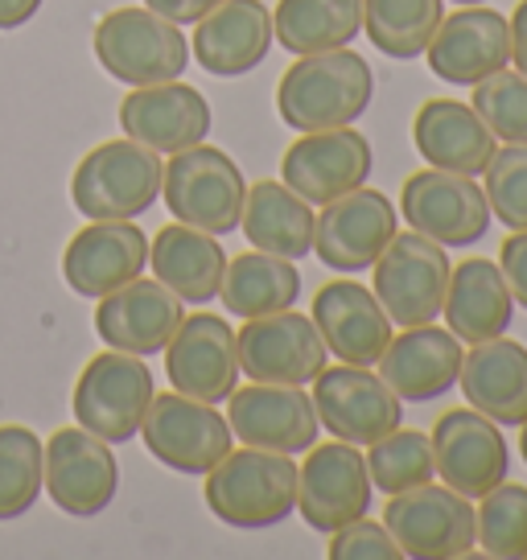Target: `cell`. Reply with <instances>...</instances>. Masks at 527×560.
Segmentation results:
<instances>
[{
  "label": "cell",
  "mask_w": 527,
  "mask_h": 560,
  "mask_svg": "<svg viewBox=\"0 0 527 560\" xmlns=\"http://www.w3.org/2000/svg\"><path fill=\"white\" fill-rule=\"evenodd\" d=\"M305 466H297V511L301 520L330 536L351 520H363L371 511V482L367 457L351 441H326L305 450Z\"/></svg>",
  "instance_id": "obj_10"
},
{
  "label": "cell",
  "mask_w": 527,
  "mask_h": 560,
  "mask_svg": "<svg viewBox=\"0 0 527 560\" xmlns=\"http://www.w3.org/2000/svg\"><path fill=\"white\" fill-rule=\"evenodd\" d=\"M511 62H515V70L527 79V0H519L515 4V13H511Z\"/></svg>",
  "instance_id": "obj_43"
},
{
  "label": "cell",
  "mask_w": 527,
  "mask_h": 560,
  "mask_svg": "<svg viewBox=\"0 0 527 560\" xmlns=\"http://www.w3.org/2000/svg\"><path fill=\"white\" fill-rule=\"evenodd\" d=\"M223 0H144V9H153L161 13L165 21H174V25H198V21L214 13Z\"/></svg>",
  "instance_id": "obj_42"
},
{
  "label": "cell",
  "mask_w": 527,
  "mask_h": 560,
  "mask_svg": "<svg viewBox=\"0 0 527 560\" xmlns=\"http://www.w3.org/2000/svg\"><path fill=\"white\" fill-rule=\"evenodd\" d=\"M54 508L74 515V520H91L99 511L112 508L116 490H120V466L116 454L104 438L79 429H58L46 445V482Z\"/></svg>",
  "instance_id": "obj_16"
},
{
  "label": "cell",
  "mask_w": 527,
  "mask_h": 560,
  "mask_svg": "<svg viewBox=\"0 0 527 560\" xmlns=\"http://www.w3.org/2000/svg\"><path fill=\"white\" fill-rule=\"evenodd\" d=\"M46 482V445L25 424H0V524L21 520Z\"/></svg>",
  "instance_id": "obj_35"
},
{
  "label": "cell",
  "mask_w": 527,
  "mask_h": 560,
  "mask_svg": "<svg viewBox=\"0 0 527 560\" xmlns=\"http://www.w3.org/2000/svg\"><path fill=\"white\" fill-rule=\"evenodd\" d=\"M454 4H482V0H454Z\"/></svg>",
  "instance_id": "obj_46"
},
{
  "label": "cell",
  "mask_w": 527,
  "mask_h": 560,
  "mask_svg": "<svg viewBox=\"0 0 527 560\" xmlns=\"http://www.w3.org/2000/svg\"><path fill=\"white\" fill-rule=\"evenodd\" d=\"M433 462L437 478L445 487H454L466 499H482L494 490L511 470V450L499 424L482 417L478 408H449L433 424Z\"/></svg>",
  "instance_id": "obj_17"
},
{
  "label": "cell",
  "mask_w": 527,
  "mask_h": 560,
  "mask_svg": "<svg viewBox=\"0 0 527 560\" xmlns=\"http://www.w3.org/2000/svg\"><path fill=\"white\" fill-rule=\"evenodd\" d=\"M99 67L128 88H153L181 79L190 67V42L181 25L165 21L153 9H116L95 25Z\"/></svg>",
  "instance_id": "obj_4"
},
{
  "label": "cell",
  "mask_w": 527,
  "mask_h": 560,
  "mask_svg": "<svg viewBox=\"0 0 527 560\" xmlns=\"http://www.w3.org/2000/svg\"><path fill=\"white\" fill-rule=\"evenodd\" d=\"M153 396H157L153 371L144 368L141 354H124V350L107 347L83 368L71 408L87 433L104 438L107 445H124L141 433Z\"/></svg>",
  "instance_id": "obj_6"
},
{
  "label": "cell",
  "mask_w": 527,
  "mask_h": 560,
  "mask_svg": "<svg viewBox=\"0 0 527 560\" xmlns=\"http://www.w3.org/2000/svg\"><path fill=\"white\" fill-rule=\"evenodd\" d=\"M227 424L231 433L272 454H305L317 441V412L314 396L289 384H247L227 396Z\"/></svg>",
  "instance_id": "obj_19"
},
{
  "label": "cell",
  "mask_w": 527,
  "mask_h": 560,
  "mask_svg": "<svg viewBox=\"0 0 527 560\" xmlns=\"http://www.w3.org/2000/svg\"><path fill=\"white\" fill-rule=\"evenodd\" d=\"M424 58L437 79L457 83V88H475L487 74L511 62L507 18L494 9H482V4H461L457 13L441 18Z\"/></svg>",
  "instance_id": "obj_21"
},
{
  "label": "cell",
  "mask_w": 527,
  "mask_h": 560,
  "mask_svg": "<svg viewBox=\"0 0 527 560\" xmlns=\"http://www.w3.org/2000/svg\"><path fill=\"white\" fill-rule=\"evenodd\" d=\"M165 375L174 392L202 404H223L239 387V350L235 330L214 314L181 317L165 347Z\"/></svg>",
  "instance_id": "obj_18"
},
{
  "label": "cell",
  "mask_w": 527,
  "mask_h": 560,
  "mask_svg": "<svg viewBox=\"0 0 527 560\" xmlns=\"http://www.w3.org/2000/svg\"><path fill=\"white\" fill-rule=\"evenodd\" d=\"M412 144L433 170L478 177L494 158V132L470 104L429 100L412 120Z\"/></svg>",
  "instance_id": "obj_29"
},
{
  "label": "cell",
  "mask_w": 527,
  "mask_h": 560,
  "mask_svg": "<svg viewBox=\"0 0 527 560\" xmlns=\"http://www.w3.org/2000/svg\"><path fill=\"white\" fill-rule=\"evenodd\" d=\"M499 268H503V280H507L515 305L527 310V231H511L503 252H499Z\"/></svg>",
  "instance_id": "obj_41"
},
{
  "label": "cell",
  "mask_w": 527,
  "mask_h": 560,
  "mask_svg": "<svg viewBox=\"0 0 527 560\" xmlns=\"http://www.w3.org/2000/svg\"><path fill=\"white\" fill-rule=\"evenodd\" d=\"M375 268V298L387 310L391 326H429L445 310V289L454 264L445 247L424 240L421 231H396L391 244L379 252Z\"/></svg>",
  "instance_id": "obj_8"
},
{
  "label": "cell",
  "mask_w": 527,
  "mask_h": 560,
  "mask_svg": "<svg viewBox=\"0 0 527 560\" xmlns=\"http://www.w3.org/2000/svg\"><path fill=\"white\" fill-rule=\"evenodd\" d=\"M445 18V0H363V30L387 58H421Z\"/></svg>",
  "instance_id": "obj_34"
},
{
  "label": "cell",
  "mask_w": 527,
  "mask_h": 560,
  "mask_svg": "<svg viewBox=\"0 0 527 560\" xmlns=\"http://www.w3.org/2000/svg\"><path fill=\"white\" fill-rule=\"evenodd\" d=\"M244 194L247 182L239 174V165L207 140L174 153L165 165V182H161V198L177 223H190V228L211 231V235L239 231Z\"/></svg>",
  "instance_id": "obj_5"
},
{
  "label": "cell",
  "mask_w": 527,
  "mask_h": 560,
  "mask_svg": "<svg viewBox=\"0 0 527 560\" xmlns=\"http://www.w3.org/2000/svg\"><path fill=\"white\" fill-rule=\"evenodd\" d=\"M478 520V548L499 560H524L527 557V487L519 482H499L482 494L475 508Z\"/></svg>",
  "instance_id": "obj_37"
},
{
  "label": "cell",
  "mask_w": 527,
  "mask_h": 560,
  "mask_svg": "<svg viewBox=\"0 0 527 560\" xmlns=\"http://www.w3.org/2000/svg\"><path fill=\"white\" fill-rule=\"evenodd\" d=\"M487 202L499 223L511 231H527V144H503L487 161Z\"/></svg>",
  "instance_id": "obj_39"
},
{
  "label": "cell",
  "mask_w": 527,
  "mask_h": 560,
  "mask_svg": "<svg viewBox=\"0 0 527 560\" xmlns=\"http://www.w3.org/2000/svg\"><path fill=\"white\" fill-rule=\"evenodd\" d=\"M235 350H239V375H247L251 384L305 387L326 371V359H330L314 317L293 314V310L247 317V326L235 334Z\"/></svg>",
  "instance_id": "obj_12"
},
{
  "label": "cell",
  "mask_w": 527,
  "mask_h": 560,
  "mask_svg": "<svg viewBox=\"0 0 527 560\" xmlns=\"http://www.w3.org/2000/svg\"><path fill=\"white\" fill-rule=\"evenodd\" d=\"M181 298H174L161 280H128L120 289H112L99 298L95 310V334L104 338L112 350L124 354H141L153 359L169 347V338L181 326Z\"/></svg>",
  "instance_id": "obj_23"
},
{
  "label": "cell",
  "mask_w": 527,
  "mask_h": 560,
  "mask_svg": "<svg viewBox=\"0 0 527 560\" xmlns=\"http://www.w3.org/2000/svg\"><path fill=\"white\" fill-rule=\"evenodd\" d=\"M482 124L494 132V140L507 144H527V79L507 67L487 74L482 83H475V100H470Z\"/></svg>",
  "instance_id": "obj_38"
},
{
  "label": "cell",
  "mask_w": 527,
  "mask_h": 560,
  "mask_svg": "<svg viewBox=\"0 0 527 560\" xmlns=\"http://www.w3.org/2000/svg\"><path fill=\"white\" fill-rule=\"evenodd\" d=\"M457 384L470 408L494 424H524L527 420V347L507 334L475 342L461 359Z\"/></svg>",
  "instance_id": "obj_27"
},
{
  "label": "cell",
  "mask_w": 527,
  "mask_h": 560,
  "mask_svg": "<svg viewBox=\"0 0 527 560\" xmlns=\"http://www.w3.org/2000/svg\"><path fill=\"white\" fill-rule=\"evenodd\" d=\"M375 74L363 54L351 46L321 54H301L277 83V112L281 124L297 132H326L347 128L371 107Z\"/></svg>",
  "instance_id": "obj_1"
},
{
  "label": "cell",
  "mask_w": 527,
  "mask_h": 560,
  "mask_svg": "<svg viewBox=\"0 0 527 560\" xmlns=\"http://www.w3.org/2000/svg\"><path fill=\"white\" fill-rule=\"evenodd\" d=\"M165 161L141 140H104L74 165L71 198L83 219H137L161 198Z\"/></svg>",
  "instance_id": "obj_3"
},
{
  "label": "cell",
  "mask_w": 527,
  "mask_h": 560,
  "mask_svg": "<svg viewBox=\"0 0 527 560\" xmlns=\"http://www.w3.org/2000/svg\"><path fill=\"white\" fill-rule=\"evenodd\" d=\"M149 264V235L132 219H99L74 235L62 252V277L79 298L99 301L137 280Z\"/></svg>",
  "instance_id": "obj_22"
},
{
  "label": "cell",
  "mask_w": 527,
  "mask_h": 560,
  "mask_svg": "<svg viewBox=\"0 0 527 560\" xmlns=\"http://www.w3.org/2000/svg\"><path fill=\"white\" fill-rule=\"evenodd\" d=\"M384 527L412 560L470 557L478 544L475 503L445 482H421L400 494H387Z\"/></svg>",
  "instance_id": "obj_7"
},
{
  "label": "cell",
  "mask_w": 527,
  "mask_h": 560,
  "mask_svg": "<svg viewBox=\"0 0 527 560\" xmlns=\"http://www.w3.org/2000/svg\"><path fill=\"white\" fill-rule=\"evenodd\" d=\"M272 50V9L264 0H223L198 21L190 54L214 79H239Z\"/></svg>",
  "instance_id": "obj_26"
},
{
  "label": "cell",
  "mask_w": 527,
  "mask_h": 560,
  "mask_svg": "<svg viewBox=\"0 0 527 560\" xmlns=\"http://www.w3.org/2000/svg\"><path fill=\"white\" fill-rule=\"evenodd\" d=\"M239 228L256 252H272L284 260H301L314 252V207L277 177H260L247 186Z\"/></svg>",
  "instance_id": "obj_31"
},
{
  "label": "cell",
  "mask_w": 527,
  "mask_h": 560,
  "mask_svg": "<svg viewBox=\"0 0 527 560\" xmlns=\"http://www.w3.org/2000/svg\"><path fill=\"white\" fill-rule=\"evenodd\" d=\"M207 478V508L214 520L244 532L284 524L297 511V466L289 454L272 450H231Z\"/></svg>",
  "instance_id": "obj_2"
},
{
  "label": "cell",
  "mask_w": 527,
  "mask_h": 560,
  "mask_svg": "<svg viewBox=\"0 0 527 560\" xmlns=\"http://www.w3.org/2000/svg\"><path fill=\"white\" fill-rule=\"evenodd\" d=\"M149 264H153V277L174 298H181V305H207L223 289L227 252L211 231H198L190 223H169L153 235Z\"/></svg>",
  "instance_id": "obj_28"
},
{
  "label": "cell",
  "mask_w": 527,
  "mask_h": 560,
  "mask_svg": "<svg viewBox=\"0 0 527 560\" xmlns=\"http://www.w3.org/2000/svg\"><path fill=\"white\" fill-rule=\"evenodd\" d=\"M42 9V0H0V30H21L30 25Z\"/></svg>",
  "instance_id": "obj_44"
},
{
  "label": "cell",
  "mask_w": 527,
  "mask_h": 560,
  "mask_svg": "<svg viewBox=\"0 0 527 560\" xmlns=\"http://www.w3.org/2000/svg\"><path fill=\"white\" fill-rule=\"evenodd\" d=\"M144 450L174 474H211L235 450L227 417L214 404H202L181 392L153 396L141 424Z\"/></svg>",
  "instance_id": "obj_9"
},
{
  "label": "cell",
  "mask_w": 527,
  "mask_h": 560,
  "mask_svg": "<svg viewBox=\"0 0 527 560\" xmlns=\"http://www.w3.org/2000/svg\"><path fill=\"white\" fill-rule=\"evenodd\" d=\"M363 30V0H281L272 9V37L289 54H321L351 46Z\"/></svg>",
  "instance_id": "obj_33"
},
{
  "label": "cell",
  "mask_w": 527,
  "mask_h": 560,
  "mask_svg": "<svg viewBox=\"0 0 527 560\" xmlns=\"http://www.w3.org/2000/svg\"><path fill=\"white\" fill-rule=\"evenodd\" d=\"M445 326L461 338V342H487L511 330V314H515V298H511L503 268L494 260H461L449 272V289H445Z\"/></svg>",
  "instance_id": "obj_30"
},
{
  "label": "cell",
  "mask_w": 527,
  "mask_h": 560,
  "mask_svg": "<svg viewBox=\"0 0 527 560\" xmlns=\"http://www.w3.org/2000/svg\"><path fill=\"white\" fill-rule=\"evenodd\" d=\"M400 396L384 384V375L371 368H326L314 380V412L317 424L330 429V438L351 441V445H371L387 438L391 429L405 424Z\"/></svg>",
  "instance_id": "obj_13"
},
{
  "label": "cell",
  "mask_w": 527,
  "mask_h": 560,
  "mask_svg": "<svg viewBox=\"0 0 527 560\" xmlns=\"http://www.w3.org/2000/svg\"><path fill=\"white\" fill-rule=\"evenodd\" d=\"M120 128L128 140H141L153 153L174 158L211 137V104L202 91L181 79L132 88L120 104Z\"/></svg>",
  "instance_id": "obj_20"
},
{
  "label": "cell",
  "mask_w": 527,
  "mask_h": 560,
  "mask_svg": "<svg viewBox=\"0 0 527 560\" xmlns=\"http://www.w3.org/2000/svg\"><path fill=\"white\" fill-rule=\"evenodd\" d=\"M461 338H457L449 326H405V334L396 338L387 350L379 354V375L384 384L408 404H429L441 400L445 392L457 387V375H461Z\"/></svg>",
  "instance_id": "obj_25"
},
{
  "label": "cell",
  "mask_w": 527,
  "mask_h": 560,
  "mask_svg": "<svg viewBox=\"0 0 527 560\" xmlns=\"http://www.w3.org/2000/svg\"><path fill=\"white\" fill-rule=\"evenodd\" d=\"M519 429H524V433H519V454H524V462H527V420L519 424Z\"/></svg>",
  "instance_id": "obj_45"
},
{
  "label": "cell",
  "mask_w": 527,
  "mask_h": 560,
  "mask_svg": "<svg viewBox=\"0 0 527 560\" xmlns=\"http://www.w3.org/2000/svg\"><path fill=\"white\" fill-rule=\"evenodd\" d=\"M396 223H400V210L379 190L359 186L321 207L314 228V256L347 277L367 272L371 264L379 260V252L391 244Z\"/></svg>",
  "instance_id": "obj_15"
},
{
  "label": "cell",
  "mask_w": 527,
  "mask_h": 560,
  "mask_svg": "<svg viewBox=\"0 0 527 560\" xmlns=\"http://www.w3.org/2000/svg\"><path fill=\"white\" fill-rule=\"evenodd\" d=\"M408 228L441 247H470L491 231V202L475 177L449 170H417L400 190Z\"/></svg>",
  "instance_id": "obj_11"
},
{
  "label": "cell",
  "mask_w": 527,
  "mask_h": 560,
  "mask_svg": "<svg viewBox=\"0 0 527 560\" xmlns=\"http://www.w3.org/2000/svg\"><path fill=\"white\" fill-rule=\"evenodd\" d=\"M375 170V153L363 132L347 128H326V132H305L289 144L281 161V182L297 190L309 207H326L342 194L367 186Z\"/></svg>",
  "instance_id": "obj_14"
},
{
  "label": "cell",
  "mask_w": 527,
  "mask_h": 560,
  "mask_svg": "<svg viewBox=\"0 0 527 560\" xmlns=\"http://www.w3.org/2000/svg\"><path fill=\"white\" fill-rule=\"evenodd\" d=\"M371 482L384 494H400L421 482L437 478V462H433V438H424L417 429H391L387 438L371 441L367 454Z\"/></svg>",
  "instance_id": "obj_36"
},
{
  "label": "cell",
  "mask_w": 527,
  "mask_h": 560,
  "mask_svg": "<svg viewBox=\"0 0 527 560\" xmlns=\"http://www.w3.org/2000/svg\"><path fill=\"white\" fill-rule=\"evenodd\" d=\"M314 326L330 354L354 368H375L391 342V317L375 289L359 280H330L314 293Z\"/></svg>",
  "instance_id": "obj_24"
},
{
  "label": "cell",
  "mask_w": 527,
  "mask_h": 560,
  "mask_svg": "<svg viewBox=\"0 0 527 560\" xmlns=\"http://www.w3.org/2000/svg\"><path fill=\"white\" fill-rule=\"evenodd\" d=\"M400 544L391 540V532L375 520H351L338 532H330V560H400Z\"/></svg>",
  "instance_id": "obj_40"
},
{
  "label": "cell",
  "mask_w": 527,
  "mask_h": 560,
  "mask_svg": "<svg viewBox=\"0 0 527 560\" xmlns=\"http://www.w3.org/2000/svg\"><path fill=\"white\" fill-rule=\"evenodd\" d=\"M219 298L235 317H268L293 310L301 298V272L293 260L272 252H244L239 260H227Z\"/></svg>",
  "instance_id": "obj_32"
}]
</instances>
